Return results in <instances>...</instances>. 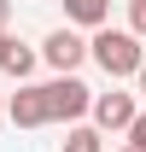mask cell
<instances>
[{
  "label": "cell",
  "mask_w": 146,
  "mask_h": 152,
  "mask_svg": "<svg viewBox=\"0 0 146 152\" xmlns=\"http://www.w3.org/2000/svg\"><path fill=\"white\" fill-rule=\"evenodd\" d=\"M88 58L99 64V70L117 82V76H140V64H146V47H140V35L134 29H93V41H88Z\"/></svg>",
  "instance_id": "1"
},
{
  "label": "cell",
  "mask_w": 146,
  "mask_h": 152,
  "mask_svg": "<svg viewBox=\"0 0 146 152\" xmlns=\"http://www.w3.org/2000/svg\"><path fill=\"white\" fill-rule=\"evenodd\" d=\"M47 88V117L53 123H82V117L93 111V88L82 82V76H53V82H41Z\"/></svg>",
  "instance_id": "2"
},
{
  "label": "cell",
  "mask_w": 146,
  "mask_h": 152,
  "mask_svg": "<svg viewBox=\"0 0 146 152\" xmlns=\"http://www.w3.org/2000/svg\"><path fill=\"white\" fill-rule=\"evenodd\" d=\"M134 99L140 94H117V88H111V94H93V123H99L105 134H128V123L140 117Z\"/></svg>",
  "instance_id": "3"
},
{
  "label": "cell",
  "mask_w": 146,
  "mask_h": 152,
  "mask_svg": "<svg viewBox=\"0 0 146 152\" xmlns=\"http://www.w3.org/2000/svg\"><path fill=\"white\" fill-rule=\"evenodd\" d=\"M6 117H12L18 129H41V123H53V117H47V88H41V82H18V94L6 99Z\"/></svg>",
  "instance_id": "4"
},
{
  "label": "cell",
  "mask_w": 146,
  "mask_h": 152,
  "mask_svg": "<svg viewBox=\"0 0 146 152\" xmlns=\"http://www.w3.org/2000/svg\"><path fill=\"white\" fill-rule=\"evenodd\" d=\"M41 58H47V64H53L58 76H70L76 64H82V58H88V41L76 35V29H53V35L41 41Z\"/></svg>",
  "instance_id": "5"
},
{
  "label": "cell",
  "mask_w": 146,
  "mask_h": 152,
  "mask_svg": "<svg viewBox=\"0 0 146 152\" xmlns=\"http://www.w3.org/2000/svg\"><path fill=\"white\" fill-rule=\"evenodd\" d=\"M64 18L82 29H105L111 23V0H64Z\"/></svg>",
  "instance_id": "6"
},
{
  "label": "cell",
  "mask_w": 146,
  "mask_h": 152,
  "mask_svg": "<svg viewBox=\"0 0 146 152\" xmlns=\"http://www.w3.org/2000/svg\"><path fill=\"white\" fill-rule=\"evenodd\" d=\"M64 152H105V140H99V123H70V134H64Z\"/></svg>",
  "instance_id": "7"
},
{
  "label": "cell",
  "mask_w": 146,
  "mask_h": 152,
  "mask_svg": "<svg viewBox=\"0 0 146 152\" xmlns=\"http://www.w3.org/2000/svg\"><path fill=\"white\" fill-rule=\"evenodd\" d=\"M29 70H35V47H23V41H18V53L6 58V76H18V82H23Z\"/></svg>",
  "instance_id": "8"
},
{
  "label": "cell",
  "mask_w": 146,
  "mask_h": 152,
  "mask_svg": "<svg viewBox=\"0 0 146 152\" xmlns=\"http://www.w3.org/2000/svg\"><path fill=\"white\" fill-rule=\"evenodd\" d=\"M128 29L146 41V0H128Z\"/></svg>",
  "instance_id": "9"
},
{
  "label": "cell",
  "mask_w": 146,
  "mask_h": 152,
  "mask_svg": "<svg viewBox=\"0 0 146 152\" xmlns=\"http://www.w3.org/2000/svg\"><path fill=\"white\" fill-rule=\"evenodd\" d=\"M128 146H134V152H146V111L128 123Z\"/></svg>",
  "instance_id": "10"
},
{
  "label": "cell",
  "mask_w": 146,
  "mask_h": 152,
  "mask_svg": "<svg viewBox=\"0 0 146 152\" xmlns=\"http://www.w3.org/2000/svg\"><path fill=\"white\" fill-rule=\"evenodd\" d=\"M12 53H18V41H12L6 29H0V70H6V58H12Z\"/></svg>",
  "instance_id": "11"
},
{
  "label": "cell",
  "mask_w": 146,
  "mask_h": 152,
  "mask_svg": "<svg viewBox=\"0 0 146 152\" xmlns=\"http://www.w3.org/2000/svg\"><path fill=\"white\" fill-rule=\"evenodd\" d=\"M6 23H12V0H0V29H6Z\"/></svg>",
  "instance_id": "12"
},
{
  "label": "cell",
  "mask_w": 146,
  "mask_h": 152,
  "mask_svg": "<svg viewBox=\"0 0 146 152\" xmlns=\"http://www.w3.org/2000/svg\"><path fill=\"white\" fill-rule=\"evenodd\" d=\"M134 82H140V99H146V64H140V76H134Z\"/></svg>",
  "instance_id": "13"
},
{
  "label": "cell",
  "mask_w": 146,
  "mask_h": 152,
  "mask_svg": "<svg viewBox=\"0 0 146 152\" xmlns=\"http://www.w3.org/2000/svg\"><path fill=\"white\" fill-rule=\"evenodd\" d=\"M105 152H134V146H105Z\"/></svg>",
  "instance_id": "14"
},
{
  "label": "cell",
  "mask_w": 146,
  "mask_h": 152,
  "mask_svg": "<svg viewBox=\"0 0 146 152\" xmlns=\"http://www.w3.org/2000/svg\"><path fill=\"white\" fill-rule=\"evenodd\" d=\"M0 117H6V99H0Z\"/></svg>",
  "instance_id": "15"
}]
</instances>
